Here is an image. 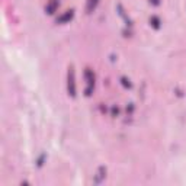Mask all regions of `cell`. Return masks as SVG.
<instances>
[{
  "label": "cell",
  "instance_id": "cell-2",
  "mask_svg": "<svg viewBox=\"0 0 186 186\" xmlns=\"http://www.w3.org/2000/svg\"><path fill=\"white\" fill-rule=\"evenodd\" d=\"M56 8H57V0H51V2L48 3V6L45 8V10H47L48 13H54Z\"/></svg>",
  "mask_w": 186,
  "mask_h": 186
},
{
  "label": "cell",
  "instance_id": "cell-6",
  "mask_svg": "<svg viewBox=\"0 0 186 186\" xmlns=\"http://www.w3.org/2000/svg\"><path fill=\"white\" fill-rule=\"evenodd\" d=\"M151 2H153L154 4H158V0H151Z\"/></svg>",
  "mask_w": 186,
  "mask_h": 186
},
{
  "label": "cell",
  "instance_id": "cell-4",
  "mask_svg": "<svg viewBox=\"0 0 186 186\" xmlns=\"http://www.w3.org/2000/svg\"><path fill=\"white\" fill-rule=\"evenodd\" d=\"M150 22H151V25H153L154 28H158V26H160V20H158L157 16H153V18L150 19Z\"/></svg>",
  "mask_w": 186,
  "mask_h": 186
},
{
  "label": "cell",
  "instance_id": "cell-1",
  "mask_svg": "<svg viewBox=\"0 0 186 186\" xmlns=\"http://www.w3.org/2000/svg\"><path fill=\"white\" fill-rule=\"evenodd\" d=\"M68 93L72 96L76 95V86H74V72L73 68H70L68 72Z\"/></svg>",
  "mask_w": 186,
  "mask_h": 186
},
{
  "label": "cell",
  "instance_id": "cell-3",
  "mask_svg": "<svg viewBox=\"0 0 186 186\" xmlns=\"http://www.w3.org/2000/svg\"><path fill=\"white\" fill-rule=\"evenodd\" d=\"M72 16H73V12H72V10H67V13H64V15H63V16H61V18H60V19H58V22H64V20L70 19Z\"/></svg>",
  "mask_w": 186,
  "mask_h": 186
},
{
  "label": "cell",
  "instance_id": "cell-5",
  "mask_svg": "<svg viewBox=\"0 0 186 186\" xmlns=\"http://www.w3.org/2000/svg\"><path fill=\"white\" fill-rule=\"evenodd\" d=\"M98 2H99V0H89V3H87V10H92V9L98 4Z\"/></svg>",
  "mask_w": 186,
  "mask_h": 186
}]
</instances>
